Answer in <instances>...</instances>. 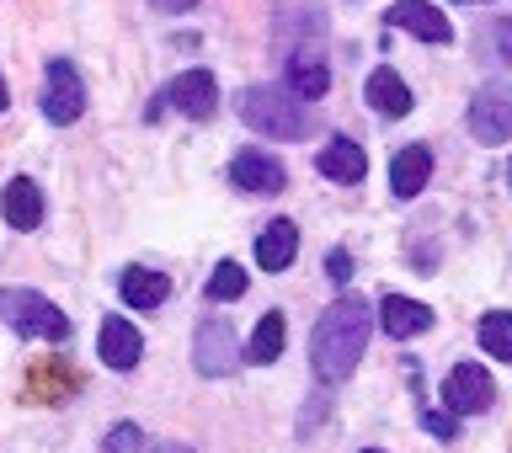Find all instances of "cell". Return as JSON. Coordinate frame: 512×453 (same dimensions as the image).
<instances>
[{
    "label": "cell",
    "mask_w": 512,
    "mask_h": 453,
    "mask_svg": "<svg viewBox=\"0 0 512 453\" xmlns=\"http://www.w3.org/2000/svg\"><path fill=\"white\" fill-rule=\"evenodd\" d=\"M150 453H192L187 443H160V448H150Z\"/></svg>",
    "instance_id": "83f0119b"
},
{
    "label": "cell",
    "mask_w": 512,
    "mask_h": 453,
    "mask_svg": "<svg viewBox=\"0 0 512 453\" xmlns=\"http://www.w3.org/2000/svg\"><path fill=\"white\" fill-rule=\"evenodd\" d=\"M491 400H496V384L480 363L448 368V379H443V411L448 416H480V411H491Z\"/></svg>",
    "instance_id": "8992f818"
},
{
    "label": "cell",
    "mask_w": 512,
    "mask_h": 453,
    "mask_svg": "<svg viewBox=\"0 0 512 453\" xmlns=\"http://www.w3.org/2000/svg\"><path fill=\"white\" fill-rule=\"evenodd\" d=\"M363 347H368V304L342 294L336 304H326L310 331V368L320 384H347L352 374H358L363 363Z\"/></svg>",
    "instance_id": "6da1fadb"
},
{
    "label": "cell",
    "mask_w": 512,
    "mask_h": 453,
    "mask_svg": "<svg viewBox=\"0 0 512 453\" xmlns=\"http://www.w3.org/2000/svg\"><path fill=\"white\" fill-rule=\"evenodd\" d=\"M379 326L395 336V342H406V336H422L432 331V310L422 299H406V294H390L379 304Z\"/></svg>",
    "instance_id": "2e32d148"
},
{
    "label": "cell",
    "mask_w": 512,
    "mask_h": 453,
    "mask_svg": "<svg viewBox=\"0 0 512 453\" xmlns=\"http://www.w3.org/2000/svg\"><path fill=\"white\" fill-rule=\"evenodd\" d=\"M283 91L294 96V102H320V96L331 91V70H326V59H320V48H294V54H288Z\"/></svg>",
    "instance_id": "30bf717a"
},
{
    "label": "cell",
    "mask_w": 512,
    "mask_h": 453,
    "mask_svg": "<svg viewBox=\"0 0 512 453\" xmlns=\"http://www.w3.org/2000/svg\"><path fill=\"white\" fill-rule=\"evenodd\" d=\"M166 107L187 112V118H214V112H219V80L208 75V70H182V75H176L171 86L150 102V118H160Z\"/></svg>",
    "instance_id": "5b68a950"
},
{
    "label": "cell",
    "mask_w": 512,
    "mask_h": 453,
    "mask_svg": "<svg viewBox=\"0 0 512 453\" xmlns=\"http://www.w3.org/2000/svg\"><path fill=\"white\" fill-rule=\"evenodd\" d=\"M315 171L326 176V182H336V187H352V182H363V171H368V155H363V144L358 139H331L326 150L315 155Z\"/></svg>",
    "instance_id": "4fadbf2b"
},
{
    "label": "cell",
    "mask_w": 512,
    "mask_h": 453,
    "mask_svg": "<svg viewBox=\"0 0 512 453\" xmlns=\"http://www.w3.org/2000/svg\"><path fill=\"white\" fill-rule=\"evenodd\" d=\"M150 6H155V11H166V16H182V11L198 6V0H150Z\"/></svg>",
    "instance_id": "4316f807"
},
{
    "label": "cell",
    "mask_w": 512,
    "mask_h": 453,
    "mask_svg": "<svg viewBox=\"0 0 512 453\" xmlns=\"http://www.w3.org/2000/svg\"><path fill=\"white\" fill-rule=\"evenodd\" d=\"M240 358V342H235V326L230 320H203L198 331H192V368H198L203 379H224Z\"/></svg>",
    "instance_id": "52a82bcc"
},
{
    "label": "cell",
    "mask_w": 512,
    "mask_h": 453,
    "mask_svg": "<svg viewBox=\"0 0 512 453\" xmlns=\"http://www.w3.org/2000/svg\"><path fill=\"white\" fill-rule=\"evenodd\" d=\"M80 112H86V80L70 59H48L43 70V118L54 128H70L80 123Z\"/></svg>",
    "instance_id": "277c9868"
},
{
    "label": "cell",
    "mask_w": 512,
    "mask_h": 453,
    "mask_svg": "<svg viewBox=\"0 0 512 453\" xmlns=\"http://www.w3.org/2000/svg\"><path fill=\"white\" fill-rule=\"evenodd\" d=\"M363 453H379V448H363Z\"/></svg>",
    "instance_id": "4dcf8cb0"
},
{
    "label": "cell",
    "mask_w": 512,
    "mask_h": 453,
    "mask_svg": "<svg viewBox=\"0 0 512 453\" xmlns=\"http://www.w3.org/2000/svg\"><path fill=\"white\" fill-rule=\"evenodd\" d=\"M507 187H512V166H507Z\"/></svg>",
    "instance_id": "f546056e"
},
{
    "label": "cell",
    "mask_w": 512,
    "mask_h": 453,
    "mask_svg": "<svg viewBox=\"0 0 512 453\" xmlns=\"http://www.w3.org/2000/svg\"><path fill=\"white\" fill-rule=\"evenodd\" d=\"M486 48H491L502 64H512V22H491V27H486Z\"/></svg>",
    "instance_id": "cb8c5ba5"
},
{
    "label": "cell",
    "mask_w": 512,
    "mask_h": 453,
    "mask_svg": "<svg viewBox=\"0 0 512 453\" xmlns=\"http://www.w3.org/2000/svg\"><path fill=\"white\" fill-rule=\"evenodd\" d=\"M470 134L480 144H507L512 139V86H480L470 102Z\"/></svg>",
    "instance_id": "ba28073f"
},
{
    "label": "cell",
    "mask_w": 512,
    "mask_h": 453,
    "mask_svg": "<svg viewBox=\"0 0 512 453\" xmlns=\"http://www.w3.org/2000/svg\"><path fill=\"white\" fill-rule=\"evenodd\" d=\"M246 294V267L240 262H219L214 278H208V299H240Z\"/></svg>",
    "instance_id": "7402d4cb"
},
{
    "label": "cell",
    "mask_w": 512,
    "mask_h": 453,
    "mask_svg": "<svg viewBox=\"0 0 512 453\" xmlns=\"http://www.w3.org/2000/svg\"><path fill=\"white\" fill-rule=\"evenodd\" d=\"M294 256H299V230H294V219H272L267 230L256 235V267H262V272L294 267Z\"/></svg>",
    "instance_id": "9a60e30c"
},
{
    "label": "cell",
    "mask_w": 512,
    "mask_h": 453,
    "mask_svg": "<svg viewBox=\"0 0 512 453\" xmlns=\"http://www.w3.org/2000/svg\"><path fill=\"white\" fill-rule=\"evenodd\" d=\"M283 342H288L283 315H278V310L262 315V320H256V331H251V342H246V363H256V368L278 363V358H283Z\"/></svg>",
    "instance_id": "ffe728a7"
},
{
    "label": "cell",
    "mask_w": 512,
    "mask_h": 453,
    "mask_svg": "<svg viewBox=\"0 0 512 453\" xmlns=\"http://www.w3.org/2000/svg\"><path fill=\"white\" fill-rule=\"evenodd\" d=\"M422 427L432 432V438H459V416H448V411H422Z\"/></svg>",
    "instance_id": "d4e9b609"
},
{
    "label": "cell",
    "mask_w": 512,
    "mask_h": 453,
    "mask_svg": "<svg viewBox=\"0 0 512 453\" xmlns=\"http://www.w3.org/2000/svg\"><path fill=\"white\" fill-rule=\"evenodd\" d=\"M240 123H246L251 134H267V139H304L310 134L304 102H294V96L278 91V86H251L240 96Z\"/></svg>",
    "instance_id": "3957f363"
},
{
    "label": "cell",
    "mask_w": 512,
    "mask_h": 453,
    "mask_svg": "<svg viewBox=\"0 0 512 453\" xmlns=\"http://www.w3.org/2000/svg\"><path fill=\"white\" fill-rule=\"evenodd\" d=\"M118 294H123V304H134V310H160V304L171 299V278L155 267H128L118 278Z\"/></svg>",
    "instance_id": "ac0fdd59"
},
{
    "label": "cell",
    "mask_w": 512,
    "mask_h": 453,
    "mask_svg": "<svg viewBox=\"0 0 512 453\" xmlns=\"http://www.w3.org/2000/svg\"><path fill=\"white\" fill-rule=\"evenodd\" d=\"M326 272H331V283H347L352 278V256L347 251H331L326 256Z\"/></svg>",
    "instance_id": "484cf974"
},
{
    "label": "cell",
    "mask_w": 512,
    "mask_h": 453,
    "mask_svg": "<svg viewBox=\"0 0 512 453\" xmlns=\"http://www.w3.org/2000/svg\"><path fill=\"white\" fill-rule=\"evenodd\" d=\"M384 22L416 32L422 43H454V27H448V16H443L438 6H432V0H395Z\"/></svg>",
    "instance_id": "7c38bea8"
},
{
    "label": "cell",
    "mask_w": 512,
    "mask_h": 453,
    "mask_svg": "<svg viewBox=\"0 0 512 453\" xmlns=\"http://www.w3.org/2000/svg\"><path fill=\"white\" fill-rule=\"evenodd\" d=\"M427 176H432V150L427 144H406V150L390 160V192L395 198H416V192L427 187Z\"/></svg>",
    "instance_id": "d6986e66"
},
{
    "label": "cell",
    "mask_w": 512,
    "mask_h": 453,
    "mask_svg": "<svg viewBox=\"0 0 512 453\" xmlns=\"http://www.w3.org/2000/svg\"><path fill=\"white\" fill-rule=\"evenodd\" d=\"M475 336H480V347H486L496 363H512V310H491V315H480Z\"/></svg>",
    "instance_id": "44dd1931"
},
{
    "label": "cell",
    "mask_w": 512,
    "mask_h": 453,
    "mask_svg": "<svg viewBox=\"0 0 512 453\" xmlns=\"http://www.w3.org/2000/svg\"><path fill=\"white\" fill-rule=\"evenodd\" d=\"M0 320L27 342H70V315L38 288H0Z\"/></svg>",
    "instance_id": "7a4b0ae2"
},
{
    "label": "cell",
    "mask_w": 512,
    "mask_h": 453,
    "mask_svg": "<svg viewBox=\"0 0 512 453\" xmlns=\"http://www.w3.org/2000/svg\"><path fill=\"white\" fill-rule=\"evenodd\" d=\"M363 96H368V107H374V112H384V118H406L411 102H416L411 86H406V80H400V75L390 70V64H379V70L368 75Z\"/></svg>",
    "instance_id": "e0dca14e"
},
{
    "label": "cell",
    "mask_w": 512,
    "mask_h": 453,
    "mask_svg": "<svg viewBox=\"0 0 512 453\" xmlns=\"http://www.w3.org/2000/svg\"><path fill=\"white\" fill-rule=\"evenodd\" d=\"M102 453H144V427L139 422H118L102 438Z\"/></svg>",
    "instance_id": "603a6c76"
},
{
    "label": "cell",
    "mask_w": 512,
    "mask_h": 453,
    "mask_svg": "<svg viewBox=\"0 0 512 453\" xmlns=\"http://www.w3.org/2000/svg\"><path fill=\"white\" fill-rule=\"evenodd\" d=\"M6 102H11V91H6V75H0V112H6Z\"/></svg>",
    "instance_id": "f1b7e54d"
},
{
    "label": "cell",
    "mask_w": 512,
    "mask_h": 453,
    "mask_svg": "<svg viewBox=\"0 0 512 453\" xmlns=\"http://www.w3.org/2000/svg\"><path fill=\"white\" fill-rule=\"evenodd\" d=\"M230 182L240 192H251V198H272V192L288 187V171H283V160H272L267 150H240L230 160Z\"/></svg>",
    "instance_id": "9c48e42d"
},
{
    "label": "cell",
    "mask_w": 512,
    "mask_h": 453,
    "mask_svg": "<svg viewBox=\"0 0 512 453\" xmlns=\"http://www.w3.org/2000/svg\"><path fill=\"white\" fill-rule=\"evenodd\" d=\"M96 358L107 368H118V374H128V368H139V358H144V336L128 326L123 315H107L102 331H96Z\"/></svg>",
    "instance_id": "8fae6325"
},
{
    "label": "cell",
    "mask_w": 512,
    "mask_h": 453,
    "mask_svg": "<svg viewBox=\"0 0 512 453\" xmlns=\"http://www.w3.org/2000/svg\"><path fill=\"white\" fill-rule=\"evenodd\" d=\"M0 214H6L11 230H38L43 224V192L32 176H11L6 192H0Z\"/></svg>",
    "instance_id": "5bb4252c"
}]
</instances>
